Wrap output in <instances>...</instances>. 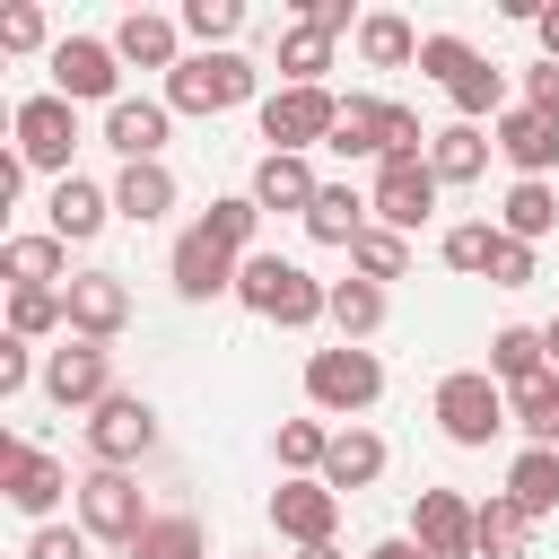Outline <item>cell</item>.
Segmentation results:
<instances>
[{"label":"cell","mask_w":559,"mask_h":559,"mask_svg":"<svg viewBox=\"0 0 559 559\" xmlns=\"http://www.w3.org/2000/svg\"><path fill=\"white\" fill-rule=\"evenodd\" d=\"M236 297H245L262 323H288V332H306V323H323V314H332V288H323L306 262H288V253H245Z\"/></svg>","instance_id":"obj_1"},{"label":"cell","mask_w":559,"mask_h":559,"mask_svg":"<svg viewBox=\"0 0 559 559\" xmlns=\"http://www.w3.org/2000/svg\"><path fill=\"white\" fill-rule=\"evenodd\" d=\"M507 419H515V402H507V384H498L489 367H454V376L437 384V428H445L454 445H489Z\"/></svg>","instance_id":"obj_2"},{"label":"cell","mask_w":559,"mask_h":559,"mask_svg":"<svg viewBox=\"0 0 559 559\" xmlns=\"http://www.w3.org/2000/svg\"><path fill=\"white\" fill-rule=\"evenodd\" d=\"M376 393H384V367H376V349L341 341V349H314V358H306V402H314V411L349 419V411H367Z\"/></svg>","instance_id":"obj_3"},{"label":"cell","mask_w":559,"mask_h":559,"mask_svg":"<svg viewBox=\"0 0 559 559\" xmlns=\"http://www.w3.org/2000/svg\"><path fill=\"white\" fill-rule=\"evenodd\" d=\"M253 96V61L245 52H192L175 79H166V105L175 114H227Z\"/></svg>","instance_id":"obj_4"},{"label":"cell","mask_w":559,"mask_h":559,"mask_svg":"<svg viewBox=\"0 0 559 559\" xmlns=\"http://www.w3.org/2000/svg\"><path fill=\"white\" fill-rule=\"evenodd\" d=\"M332 122H341V96H332V87H280V96H262V140H271V157H306L314 140H332Z\"/></svg>","instance_id":"obj_5"},{"label":"cell","mask_w":559,"mask_h":559,"mask_svg":"<svg viewBox=\"0 0 559 559\" xmlns=\"http://www.w3.org/2000/svg\"><path fill=\"white\" fill-rule=\"evenodd\" d=\"M79 524H87L96 542H122V550H131V542L148 533V507H140V480H131V472H105V463H96V472L79 480Z\"/></svg>","instance_id":"obj_6"},{"label":"cell","mask_w":559,"mask_h":559,"mask_svg":"<svg viewBox=\"0 0 559 559\" xmlns=\"http://www.w3.org/2000/svg\"><path fill=\"white\" fill-rule=\"evenodd\" d=\"M9 131H17V157H26V166L70 175V148H79V105H70V96H26V105L9 114Z\"/></svg>","instance_id":"obj_7"},{"label":"cell","mask_w":559,"mask_h":559,"mask_svg":"<svg viewBox=\"0 0 559 559\" xmlns=\"http://www.w3.org/2000/svg\"><path fill=\"white\" fill-rule=\"evenodd\" d=\"M44 393H52L61 411H96V402H114V349H105V341H70V349H52V358H44Z\"/></svg>","instance_id":"obj_8"},{"label":"cell","mask_w":559,"mask_h":559,"mask_svg":"<svg viewBox=\"0 0 559 559\" xmlns=\"http://www.w3.org/2000/svg\"><path fill=\"white\" fill-rule=\"evenodd\" d=\"M148 445H157V411H148L140 393H114V402H96V419H87V454H96L105 472L140 463Z\"/></svg>","instance_id":"obj_9"},{"label":"cell","mask_w":559,"mask_h":559,"mask_svg":"<svg viewBox=\"0 0 559 559\" xmlns=\"http://www.w3.org/2000/svg\"><path fill=\"white\" fill-rule=\"evenodd\" d=\"M0 498H9L17 515H52V507L70 498V472H61L52 454H35L26 437H0Z\"/></svg>","instance_id":"obj_10"},{"label":"cell","mask_w":559,"mask_h":559,"mask_svg":"<svg viewBox=\"0 0 559 559\" xmlns=\"http://www.w3.org/2000/svg\"><path fill=\"white\" fill-rule=\"evenodd\" d=\"M114 79H122V52H114V44H96V35H61V44H52V96H70V105L105 96V105H122Z\"/></svg>","instance_id":"obj_11"},{"label":"cell","mask_w":559,"mask_h":559,"mask_svg":"<svg viewBox=\"0 0 559 559\" xmlns=\"http://www.w3.org/2000/svg\"><path fill=\"white\" fill-rule=\"evenodd\" d=\"M236 271H245V253H227L218 236H201V227L175 236V297H192V306L236 297Z\"/></svg>","instance_id":"obj_12"},{"label":"cell","mask_w":559,"mask_h":559,"mask_svg":"<svg viewBox=\"0 0 559 559\" xmlns=\"http://www.w3.org/2000/svg\"><path fill=\"white\" fill-rule=\"evenodd\" d=\"M498 157L515 166V183H542V175L559 166V114L507 105V114H498Z\"/></svg>","instance_id":"obj_13"},{"label":"cell","mask_w":559,"mask_h":559,"mask_svg":"<svg viewBox=\"0 0 559 559\" xmlns=\"http://www.w3.org/2000/svg\"><path fill=\"white\" fill-rule=\"evenodd\" d=\"M411 542H419L428 559H480L472 507H463L454 489H419V507H411Z\"/></svg>","instance_id":"obj_14"},{"label":"cell","mask_w":559,"mask_h":559,"mask_svg":"<svg viewBox=\"0 0 559 559\" xmlns=\"http://www.w3.org/2000/svg\"><path fill=\"white\" fill-rule=\"evenodd\" d=\"M367 210H376V227L411 236V227H428V210H437V175H428V166H376Z\"/></svg>","instance_id":"obj_15"},{"label":"cell","mask_w":559,"mask_h":559,"mask_svg":"<svg viewBox=\"0 0 559 559\" xmlns=\"http://www.w3.org/2000/svg\"><path fill=\"white\" fill-rule=\"evenodd\" d=\"M61 306H70V332H79V341H114V332L131 323V288H122L114 271H79V280L61 288Z\"/></svg>","instance_id":"obj_16"},{"label":"cell","mask_w":559,"mask_h":559,"mask_svg":"<svg viewBox=\"0 0 559 559\" xmlns=\"http://www.w3.org/2000/svg\"><path fill=\"white\" fill-rule=\"evenodd\" d=\"M271 524H280L297 550H314V542H332V524H341V489H323V480H280V489H271Z\"/></svg>","instance_id":"obj_17"},{"label":"cell","mask_w":559,"mask_h":559,"mask_svg":"<svg viewBox=\"0 0 559 559\" xmlns=\"http://www.w3.org/2000/svg\"><path fill=\"white\" fill-rule=\"evenodd\" d=\"M166 114H175V105H157V96H122V105H105V140L122 148V166H157V148H166Z\"/></svg>","instance_id":"obj_18"},{"label":"cell","mask_w":559,"mask_h":559,"mask_svg":"<svg viewBox=\"0 0 559 559\" xmlns=\"http://www.w3.org/2000/svg\"><path fill=\"white\" fill-rule=\"evenodd\" d=\"M44 210H52V236H61V245H87V236H96V227L114 218V192H96L87 175H61Z\"/></svg>","instance_id":"obj_19"},{"label":"cell","mask_w":559,"mask_h":559,"mask_svg":"<svg viewBox=\"0 0 559 559\" xmlns=\"http://www.w3.org/2000/svg\"><path fill=\"white\" fill-rule=\"evenodd\" d=\"M114 52L122 61H140V70H183V52H175V17H157V9H131L122 26H114Z\"/></svg>","instance_id":"obj_20"},{"label":"cell","mask_w":559,"mask_h":559,"mask_svg":"<svg viewBox=\"0 0 559 559\" xmlns=\"http://www.w3.org/2000/svg\"><path fill=\"white\" fill-rule=\"evenodd\" d=\"M314 192H323V183H314L306 157H262V166H253V210H297V218H306Z\"/></svg>","instance_id":"obj_21"},{"label":"cell","mask_w":559,"mask_h":559,"mask_svg":"<svg viewBox=\"0 0 559 559\" xmlns=\"http://www.w3.org/2000/svg\"><path fill=\"white\" fill-rule=\"evenodd\" d=\"M384 472V437L376 428H332V454H323V489H367Z\"/></svg>","instance_id":"obj_22"},{"label":"cell","mask_w":559,"mask_h":559,"mask_svg":"<svg viewBox=\"0 0 559 559\" xmlns=\"http://www.w3.org/2000/svg\"><path fill=\"white\" fill-rule=\"evenodd\" d=\"M472 533H480V559H524V550H533V515H524L507 489L472 507Z\"/></svg>","instance_id":"obj_23"},{"label":"cell","mask_w":559,"mask_h":559,"mask_svg":"<svg viewBox=\"0 0 559 559\" xmlns=\"http://www.w3.org/2000/svg\"><path fill=\"white\" fill-rule=\"evenodd\" d=\"M507 498L542 524V515H559V454L550 445H524L515 463H507Z\"/></svg>","instance_id":"obj_24"},{"label":"cell","mask_w":559,"mask_h":559,"mask_svg":"<svg viewBox=\"0 0 559 559\" xmlns=\"http://www.w3.org/2000/svg\"><path fill=\"white\" fill-rule=\"evenodd\" d=\"M489 148H498V140H480V122H445V131L428 140V175H437V183H472V175L489 166Z\"/></svg>","instance_id":"obj_25"},{"label":"cell","mask_w":559,"mask_h":559,"mask_svg":"<svg viewBox=\"0 0 559 559\" xmlns=\"http://www.w3.org/2000/svg\"><path fill=\"white\" fill-rule=\"evenodd\" d=\"M489 376L515 393V384H533V376H550V341L533 332V323H507L498 341H489Z\"/></svg>","instance_id":"obj_26"},{"label":"cell","mask_w":559,"mask_h":559,"mask_svg":"<svg viewBox=\"0 0 559 559\" xmlns=\"http://www.w3.org/2000/svg\"><path fill=\"white\" fill-rule=\"evenodd\" d=\"M114 210H122L131 227H157V218L175 210V175H166V166H122V183H114Z\"/></svg>","instance_id":"obj_27"},{"label":"cell","mask_w":559,"mask_h":559,"mask_svg":"<svg viewBox=\"0 0 559 559\" xmlns=\"http://www.w3.org/2000/svg\"><path fill=\"white\" fill-rule=\"evenodd\" d=\"M306 236H314V245H358V236H367V201H358L349 183H323L314 210H306Z\"/></svg>","instance_id":"obj_28"},{"label":"cell","mask_w":559,"mask_h":559,"mask_svg":"<svg viewBox=\"0 0 559 559\" xmlns=\"http://www.w3.org/2000/svg\"><path fill=\"white\" fill-rule=\"evenodd\" d=\"M550 227H559V192H550V183H515V192L498 201V236L533 245V236H550Z\"/></svg>","instance_id":"obj_29"},{"label":"cell","mask_w":559,"mask_h":559,"mask_svg":"<svg viewBox=\"0 0 559 559\" xmlns=\"http://www.w3.org/2000/svg\"><path fill=\"white\" fill-rule=\"evenodd\" d=\"M323 148H341V157H376V148H384V96H341V122H332Z\"/></svg>","instance_id":"obj_30"},{"label":"cell","mask_w":559,"mask_h":559,"mask_svg":"<svg viewBox=\"0 0 559 559\" xmlns=\"http://www.w3.org/2000/svg\"><path fill=\"white\" fill-rule=\"evenodd\" d=\"M358 52H367L376 70H402V61H419V35H411V17L376 9V17H358Z\"/></svg>","instance_id":"obj_31"},{"label":"cell","mask_w":559,"mask_h":559,"mask_svg":"<svg viewBox=\"0 0 559 559\" xmlns=\"http://www.w3.org/2000/svg\"><path fill=\"white\" fill-rule=\"evenodd\" d=\"M280 70H288V87H323V70H332V35L297 17V26L280 35Z\"/></svg>","instance_id":"obj_32"},{"label":"cell","mask_w":559,"mask_h":559,"mask_svg":"<svg viewBox=\"0 0 559 559\" xmlns=\"http://www.w3.org/2000/svg\"><path fill=\"white\" fill-rule=\"evenodd\" d=\"M0 271H9L17 288H52V280H61V236H9V245H0Z\"/></svg>","instance_id":"obj_33"},{"label":"cell","mask_w":559,"mask_h":559,"mask_svg":"<svg viewBox=\"0 0 559 559\" xmlns=\"http://www.w3.org/2000/svg\"><path fill=\"white\" fill-rule=\"evenodd\" d=\"M332 323H341V341H376L384 288H376V280H332Z\"/></svg>","instance_id":"obj_34"},{"label":"cell","mask_w":559,"mask_h":559,"mask_svg":"<svg viewBox=\"0 0 559 559\" xmlns=\"http://www.w3.org/2000/svg\"><path fill=\"white\" fill-rule=\"evenodd\" d=\"M323 454H332L323 419H280V472L288 480H323Z\"/></svg>","instance_id":"obj_35"},{"label":"cell","mask_w":559,"mask_h":559,"mask_svg":"<svg viewBox=\"0 0 559 559\" xmlns=\"http://www.w3.org/2000/svg\"><path fill=\"white\" fill-rule=\"evenodd\" d=\"M507 402H515V428H524L533 445L559 454V376H533V384H515Z\"/></svg>","instance_id":"obj_36"},{"label":"cell","mask_w":559,"mask_h":559,"mask_svg":"<svg viewBox=\"0 0 559 559\" xmlns=\"http://www.w3.org/2000/svg\"><path fill=\"white\" fill-rule=\"evenodd\" d=\"M122 559H210V542H201L192 515H148V533H140Z\"/></svg>","instance_id":"obj_37"},{"label":"cell","mask_w":559,"mask_h":559,"mask_svg":"<svg viewBox=\"0 0 559 559\" xmlns=\"http://www.w3.org/2000/svg\"><path fill=\"white\" fill-rule=\"evenodd\" d=\"M253 227H262L253 192H227V201H210V210H201V236H218L227 253H253Z\"/></svg>","instance_id":"obj_38"},{"label":"cell","mask_w":559,"mask_h":559,"mask_svg":"<svg viewBox=\"0 0 559 559\" xmlns=\"http://www.w3.org/2000/svg\"><path fill=\"white\" fill-rule=\"evenodd\" d=\"M428 140H437V131H419L411 105H384V148H376V166H428Z\"/></svg>","instance_id":"obj_39"},{"label":"cell","mask_w":559,"mask_h":559,"mask_svg":"<svg viewBox=\"0 0 559 559\" xmlns=\"http://www.w3.org/2000/svg\"><path fill=\"white\" fill-rule=\"evenodd\" d=\"M445 96H454V114H463V122H480V114H507V105H498V96H507L498 61H472V70H463V79H454Z\"/></svg>","instance_id":"obj_40"},{"label":"cell","mask_w":559,"mask_h":559,"mask_svg":"<svg viewBox=\"0 0 559 559\" xmlns=\"http://www.w3.org/2000/svg\"><path fill=\"white\" fill-rule=\"evenodd\" d=\"M52 323H70L61 288H17V297H9V332H17V341H44Z\"/></svg>","instance_id":"obj_41"},{"label":"cell","mask_w":559,"mask_h":559,"mask_svg":"<svg viewBox=\"0 0 559 559\" xmlns=\"http://www.w3.org/2000/svg\"><path fill=\"white\" fill-rule=\"evenodd\" d=\"M349 262H358V280H402V262H411V245H402L393 227H367V236L349 245Z\"/></svg>","instance_id":"obj_42"},{"label":"cell","mask_w":559,"mask_h":559,"mask_svg":"<svg viewBox=\"0 0 559 559\" xmlns=\"http://www.w3.org/2000/svg\"><path fill=\"white\" fill-rule=\"evenodd\" d=\"M437 253H445L454 271H489V262H498V227H489V218H463V227H445Z\"/></svg>","instance_id":"obj_43"},{"label":"cell","mask_w":559,"mask_h":559,"mask_svg":"<svg viewBox=\"0 0 559 559\" xmlns=\"http://www.w3.org/2000/svg\"><path fill=\"white\" fill-rule=\"evenodd\" d=\"M183 26H192L210 52H227V35L245 26V9H236V0H192V9H183Z\"/></svg>","instance_id":"obj_44"},{"label":"cell","mask_w":559,"mask_h":559,"mask_svg":"<svg viewBox=\"0 0 559 559\" xmlns=\"http://www.w3.org/2000/svg\"><path fill=\"white\" fill-rule=\"evenodd\" d=\"M26 559H87V524H35Z\"/></svg>","instance_id":"obj_45"},{"label":"cell","mask_w":559,"mask_h":559,"mask_svg":"<svg viewBox=\"0 0 559 559\" xmlns=\"http://www.w3.org/2000/svg\"><path fill=\"white\" fill-rule=\"evenodd\" d=\"M35 44H44V9H26V0L0 9V52H35Z\"/></svg>","instance_id":"obj_46"},{"label":"cell","mask_w":559,"mask_h":559,"mask_svg":"<svg viewBox=\"0 0 559 559\" xmlns=\"http://www.w3.org/2000/svg\"><path fill=\"white\" fill-rule=\"evenodd\" d=\"M489 280H498V288H524V280H533V245L498 236V262H489Z\"/></svg>","instance_id":"obj_47"},{"label":"cell","mask_w":559,"mask_h":559,"mask_svg":"<svg viewBox=\"0 0 559 559\" xmlns=\"http://www.w3.org/2000/svg\"><path fill=\"white\" fill-rule=\"evenodd\" d=\"M26 384H35V358H26V341L9 332V341H0V393H26Z\"/></svg>","instance_id":"obj_48"},{"label":"cell","mask_w":559,"mask_h":559,"mask_svg":"<svg viewBox=\"0 0 559 559\" xmlns=\"http://www.w3.org/2000/svg\"><path fill=\"white\" fill-rule=\"evenodd\" d=\"M524 105L533 114H559V61H533L524 70Z\"/></svg>","instance_id":"obj_49"},{"label":"cell","mask_w":559,"mask_h":559,"mask_svg":"<svg viewBox=\"0 0 559 559\" xmlns=\"http://www.w3.org/2000/svg\"><path fill=\"white\" fill-rule=\"evenodd\" d=\"M306 26H323V35H341V26H349V0H306Z\"/></svg>","instance_id":"obj_50"},{"label":"cell","mask_w":559,"mask_h":559,"mask_svg":"<svg viewBox=\"0 0 559 559\" xmlns=\"http://www.w3.org/2000/svg\"><path fill=\"white\" fill-rule=\"evenodd\" d=\"M533 35H542V61H559V0H550V9L533 17Z\"/></svg>","instance_id":"obj_51"},{"label":"cell","mask_w":559,"mask_h":559,"mask_svg":"<svg viewBox=\"0 0 559 559\" xmlns=\"http://www.w3.org/2000/svg\"><path fill=\"white\" fill-rule=\"evenodd\" d=\"M367 559H428V550H419V542H411V533H393V542H376V550H367Z\"/></svg>","instance_id":"obj_52"},{"label":"cell","mask_w":559,"mask_h":559,"mask_svg":"<svg viewBox=\"0 0 559 559\" xmlns=\"http://www.w3.org/2000/svg\"><path fill=\"white\" fill-rule=\"evenodd\" d=\"M297 559H341V550H332V542H314V550H297Z\"/></svg>","instance_id":"obj_53"},{"label":"cell","mask_w":559,"mask_h":559,"mask_svg":"<svg viewBox=\"0 0 559 559\" xmlns=\"http://www.w3.org/2000/svg\"><path fill=\"white\" fill-rule=\"evenodd\" d=\"M542 341H550V358H559V323H550V332H542Z\"/></svg>","instance_id":"obj_54"}]
</instances>
